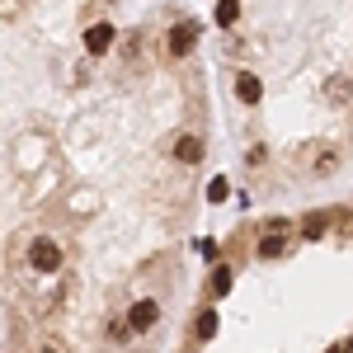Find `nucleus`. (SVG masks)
I'll return each instance as SVG.
<instances>
[{
  "label": "nucleus",
  "instance_id": "1",
  "mask_svg": "<svg viewBox=\"0 0 353 353\" xmlns=\"http://www.w3.org/2000/svg\"><path fill=\"white\" fill-rule=\"evenodd\" d=\"M28 269L33 273H57L61 269V250H57L48 236H38V241L28 245Z\"/></svg>",
  "mask_w": 353,
  "mask_h": 353
},
{
  "label": "nucleus",
  "instance_id": "2",
  "mask_svg": "<svg viewBox=\"0 0 353 353\" xmlns=\"http://www.w3.org/2000/svg\"><path fill=\"white\" fill-rule=\"evenodd\" d=\"M156 321H161V301H137L132 311H128V330H137V334H146V330L156 325Z\"/></svg>",
  "mask_w": 353,
  "mask_h": 353
},
{
  "label": "nucleus",
  "instance_id": "3",
  "mask_svg": "<svg viewBox=\"0 0 353 353\" xmlns=\"http://www.w3.org/2000/svg\"><path fill=\"white\" fill-rule=\"evenodd\" d=\"M193 43H198V24H193V19H179V24L170 28V52L174 57H189Z\"/></svg>",
  "mask_w": 353,
  "mask_h": 353
},
{
  "label": "nucleus",
  "instance_id": "4",
  "mask_svg": "<svg viewBox=\"0 0 353 353\" xmlns=\"http://www.w3.org/2000/svg\"><path fill=\"white\" fill-rule=\"evenodd\" d=\"M113 38H118V33H113V24H90V28H85V52L104 57L113 48Z\"/></svg>",
  "mask_w": 353,
  "mask_h": 353
},
{
  "label": "nucleus",
  "instance_id": "5",
  "mask_svg": "<svg viewBox=\"0 0 353 353\" xmlns=\"http://www.w3.org/2000/svg\"><path fill=\"white\" fill-rule=\"evenodd\" d=\"M236 94H241V104H259V99H264V85H259V76L241 71V76H236Z\"/></svg>",
  "mask_w": 353,
  "mask_h": 353
},
{
  "label": "nucleus",
  "instance_id": "6",
  "mask_svg": "<svg viewBox=\"0 0 353 353\" xmlns=\"http://www.w3.org/2000/svg\"><path fill=\"white\" fill-rule=\"evenodd\" d=\"M283 231H288V221H273V226H269V236L259 241V254H264V259H273V254H283V250H288Z\"/></svg>",
  "mask_w": 353,
  "mask_h": 353
},
{
  "label": "nucleus",
  "instance_id": "7",
  "mask_svg": "<svg viewBox=\"0 0 353 353\" xmlns=\"http://www.w3.org/2000/svg\"><path fill=\"white\" fill-rule=\"evenodd\" d=\"M174 161L198 165L203 161V141H198V137H179V141H174Z\"/></svg>",
  "mask_w": 353,
  "mask_h": 353
},
{
  "label": "nucleus",
  "instance_id": "8",
  "mask_svg": "<svg viewBox=\"0 0 353 353\" xmlns=\"http://www.w3.org/2000/svg\"><path fill=\"white\" fill-rule=\"evenodd\" d=\"M231 283H236V273L226 269V264H217V269H212V283H208V288H212V297H226V292H231Z\"/></svg>",
  "mask_w": 353,
  "mask_h": 353
},
{
  "label": "nucleus",
  "instance_id": "9",
  "mask_svg": "<svg viewBox=\"0 0 353 353\" xmlns=\"http://www.w3.org/2000/svg\"><path fill=\"white\" fill-rule=\"evenodd\" d=\"M236 19H241V5H236V0H221V5H217V24L231 28Z\"/></svg>",
  "mask_w": 353,
  "mask_h": 353
},
{
  "label": "nucleus",
  "instance_id": "10",
  "mask_svg": "<svg viewBox=\"0 0 353 353\" xmlns=\"http://www.w3.org/2000/svg\"><path fill=\"white\" fill-rule=\"evenodd\" d=\"M212 334H217V311L208 306V311L198 316V339H212Z\"/></svg>",
  "mask_w": 353,
  "mask_h": 353
},
{
  "label": "nucleus",
  "instance_id": "11",
  "mask_svg": "<svg viewBox=\"0 0 353 353\" xmlns=\"http://www.w3.org/2000/svg\"><path fill=\"white\" fill-rule=\"evenodd\" d=\"M325 221H330V212H316V217H306V221H301V231H306V236L316 241V236L325 231Z\"/></svg>",
  "mask_w": 353,
  "mask_h": 353
},
{
  "label": "nucleus",
  "instance_id": "12",
  "mask_svg": "<svg viewBox=\"0 0 353 353\" xmlns=\"http://www.w3.org/2000/svg\"><path fill=\"white\" fill-rule=\"evenodd\" d=\"M334 104H344V99H353V85L349 81H330V90H325Z\"/></svg>",
  "mask_w": 353,
  "mask_h": 353
},
{
  "label": "nucleus",
  "instance_id": "13",
  "mask_svg": "<svg viewBox=\"0 0 353 353\" xmlns=\"http://www.w3.org/2000/svg\"><path fill=\"white\" fill-rule=\"evenodd\" d=\"M208 198H212V203H226V198H231V184H226V179H212V184H208Z\"/></svg>",
  "mask_w": 353,
  "mask_h": 353
},
{
  "label": "nucleus",
  "instance_id": "14",
  "mask_svg": "<svg viewBox=\"0 0 353 353\" xmlns=\"http://www.w3.org/2000/svg\"><path fill=\"white\" fill-rule=\"evenodd\" d=\"M325 353H344V349H325Z\"/></svg>",
  "mask_w": 353,
  "mask_h": 353
},
{
  "label": "nucleus",
  "instance_id": "15",
  "mask_svg": "<svg viewBox=\"0 0 353 353\" xmlns=\"http://www.w3.org/2000/svg\"><path fill=\"white\" fill-rule=\"evenodd\" d=\"M43 353H57V349H43Z\"/></svg>",
  "mask_w": 353,
  "mask_h": 353
},
{
  "label": "nucleus",
  "instance_id": "16",
  "mask_svg": "<svg viewBox=\"0 0 353 353\" xmlns=\"http://www.w3.org/2000/svg\"><path fill=\"white\" fill-rule=\"evenodd\" d=\"M344 353H353V344H349V349H344Z\"/></svg>",
  "mask_w": 353,
  "mask_h": 353
}]
</instances>
